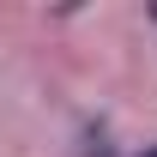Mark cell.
<instances>
[{
    "label": "cell",
    "instance_id": "cell-1",
    "mask_svg": "<svg viewBox=\"0 0 157 157\" xmlns=\"http://www.w3.org/2000/svg\"><path fill=\"white\" fill-rule=\"evenodd\" d=\"M145 157H157V145H151V151H145Z\"/></svg>",
    "mask_w": 157,
    "mask_h": 157
},
{
    "label": "cell",
    "instance_id": "cell-2",
    "mask_svg": "<svg viewBox=\"0 0 157 157\" xmlns=\"http://www.w3.org/2000/svg\"><path fill=\"white\" fill-rule=\"evenodd\" d=\"M151 18H157V12H151Z\"/></svg>",
    "mask_w": 157,
    "mask_h": 157
}]
</instances>
